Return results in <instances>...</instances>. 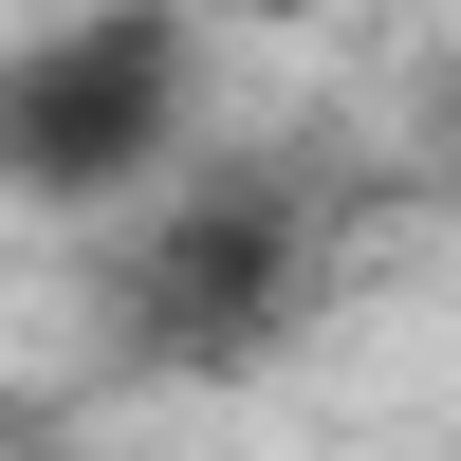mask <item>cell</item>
<instances>
[{
	"mask_svg": "<svg viewBox=\"0 0 461 461\" xmlns=\"http://www.w3.org/2000/svg\"><path fill=\"white\" fill-rule=\"evenodd\" d=\"M203 167V19L185 0H56L0 37V203L111 221Z\"/></svg>",
	"mask_w": 461,
	"mask_h": 461,
	"instance_id": "obj_1",
	"label": "cell"
},
{
	"mask_svg": "<svg viewBox=\"0 0 461 461\" xmlns=\"http://www.w3.org/2000/svg\"><path fill=\"white\" fill-rule=\"evenodd\" d=\"M314 258H332V203L295 167H167L111 221V332H130V369L240 388L258 351H295Z\"/></svg>",
	"mask_w": 461,
	"mask_h": 461,
	"instance_id": "obj_2",
	"label": "cell"
},
{
	"mask_svg": "<svg viewBox=\"0 0 461 461\" xmlns=\"http://www.w3.org/2000/svg\"><path fill=\"white\" fill-rule=\"evenodd\" d=\"M0 443H19V388H0Z\"/></svg>",
	"mask_w": 461,
	"mask_h": 461,
	"instance_id": "obj_3",
	"label": "cell"
}]
</instances>
